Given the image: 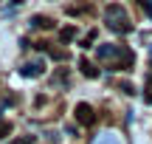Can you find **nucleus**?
Masks as SVG:
<instances>
[{
    "instance_id": "nucleus-1",
    "label": "nucleus",
    "mask_w": 152,
    "mask_h": 144,
    "mask_svg": "<svg viewBox=\"0 0 152 144\" xmlns=\"http://www.w3.org/2000/svg\"><path fill=\"white\" fill-rule=\"evenodd\" d=\"M104 23H107V28L115 31V34H130L132 31V20H130V14H127V9L121 3L104 6Z\"/></svg>"
},
{
    "instance_id": "nucleus-2",
    "label": "nucleus",
    "mask_w": 152,
    "mask_h": 144,
    "mask_svg": "<svg viewBox=\"0 0 152 144\" xmlns=\"http://www.w3.org/2000/svg\"><path fill=\"white\" fill-rule=\"evenodd\" d=\"M73 116H76V122L85 124V127H90V124L96 122V110H93L87 102H79V105L73 107Z\"/></svg>"
},
{
    "instance_id": "nucleus-3",
    "label": "nucleus",
    "mask_w": 152,
    "mask_h": 144,
    "mask_svg": "<svg viewBox=\"0 0 152 144\" xmlns=\"http://www.w3.org/2000/svg\"><path fill=\"white\" fill-rule=\"evenodd\" d=\"M20 73L26 79H37V76H42L45 73V65H42V60H34V62H26V65L20 68Z\"/></svg>"
},
{
    "instance_id": "nucleus-4",
    "label": "nucleus",
    "mask_w": 152,
    "mask_h": 144,
    "mask_svg": "<svg viewBox=\"0 0 152 144\" xmlns=\"http://www.w3.org/2000/svg\"><path fill=\"white\" fill-rule=\"evenodd\" d=\"M31 28H37V31H48V28H54V20L45 14H34L31 17Z\"/></svg>"
},
{
    "instance_id": "nucleus-5",
    "label": "nucleus",
    "mask_w": 152,
    "mask_h": 144,
    "mask_svg": "<svg viewBox=\"0 0 152 144\" xmlns=\"http://www.w3.org/2000/svg\"><path fill=\"white\" fill-rule=\"evenodd\" d=\"M79 71L85 73L87 79H96V76H99V68L93 65V62H87V60H82V62H79Z\"/></svg>"
},
{
    "instance_id": "nucleus-6",
    "label": "nucleus",
    "mask_w": 152,
    "mask_h": 144,
    "mask_svg": "<svg viewBox=\"0 0 152 144\" xmlns=\"http://www.w3.org/2000/svg\"><path fill=\"white\" fill-rule=\"evenodd\" d=\"M73 40H76V26L59 28V43H73Z\"/></svg>"
},
{
    "instance_id": "nucleus-7",
    "label": "nucleus",
    "mask_w": 152,
    "mask_h": 144,
    "mask_svg": "<svg viewBox=\"0 0 152 144\" xmlns=\"http://www.w3.org/2000/svg\"><path fill=\"white\" fill-rule=\"evenodd\" d=\"M144 102H147V105H152V71H149L147 82H144Z\"/></svg>"
},
{
    "instance_id": "nucleus-8",
    "label": "nucleus",
    "mask_w": 152,
    "mask_h": 144,
    "mask_svg": "<svg viewBox=\"0 0 152 144\" xmlns=\"http://www.w3.org/2000/svg\"><path fill=\"white\" fill-rule=\"evenodd\" d=\"M68 79H71V76H68L65 68H59V71L54 73V85H68Z\"/></svg>"
},
{
    "instance_id": "nucleus-9",
    "label": "nucleus",
    "mask_w": 152,
    "mask_h": 144,
    "mask_svg": "<svg viewBox=\"0 0 152 144\" xmlns=\"http://www.w3.org/2000/svg\"><path fill=\"white\" fill-rule=\"evenodd\" d=\"M48 54H51V60H56V62L68 60V51H59V48H48Z\"/></svg>"
},
{
    "instance_id": "nucleus-10",
    "label": "nucleus",
    "mask_w": 152,
    "mask_h": 144,
    "mask_svg": "<svg viewBox=\"0 0 152 144\" xmlns=\"http://www.w3.org/2000/svg\"><path fill=\"white\" fill-rule=\"evenodd\" d=\"M9 133H11V124L6 122L3 116H0V139H6V136H9Z\"/></svg>"
},
{
    "instance_id": "nucleus-11",
    "label": "nucleus",
    "mask_w": 152,
    "mask_h": 144,
    "mask_svg": "<svg viewBox=\"0 0 152 144\" xmlns=\"http://www.w3.org/2000/svg\"><path fill=\"white\" fill-rule=\"evenodd\" d=\"M96 144H118V139H115L113 133H107V136H102V139H99Z\"/></svg>"
},
{
    "instance_id": "nucleus-12",
    "label": "nucleus",
    "mask_w": 152,
    "mask_h": 144,
    "mask_svg": "<svg viewBox=\"0 0 152 144\" xmlns=\"http://www.w3.org/2000/svg\"><path fill=\"white\" fill-rule=\"evenodd\" d=\"M11 144H34V136H23V139H14Z\"/></svg>"
},
{
    "instance_id": "nucleus-13",
    "label": "nucleus",
    "mask_w": 152,
    "mask_h": 144,
    "mask_svg": "<svg viewBox=\"0 0 152 144\" xmlns=\"http://www.w3.org/2000/svg\"><path fill=\"white\" fill-rule=\"evenodd\" d=\"M93 40H96V31H90V34L85 37V45H82V48H90V43H93Z\"/></svg>"
},
{
    "instance_id": "nucleus-14",
    "label": "nucleus",
    "mask_w": 152,
    "mask_h": 144,
    "mask_svg": "<svg viewBox=\"0 0 152 144\" xmlns=\"http://www.w3.org/2000/svg\"><path fill=\"white\" fill-rule=\"evenodd\" d=\"M141 6H144V11L152 17V0H141Z\"/></svg>"
},
{
    "instance_id": "nucleus-15",
    "label": "nucleus",
    "mask_w": 152,
    "mask_h": 144,
    "mask_svg": "<svg viewBox=\"0 0 152 144\" xmlns=\"http://www.w3.org/2000/svg\"><path fill=\"white\" fill-rule=\"evenodd\" d=\"M138 3H141V0H138Z\"/></svg>"
}]
</instances>
